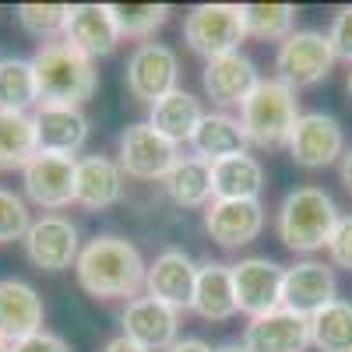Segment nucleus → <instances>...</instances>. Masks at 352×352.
Masks as SVG:
<instances>
[{"mask_svg": "<svg viewBox=\"0 0 352 352\" xmlns=\"http://www.w3.org/2000/svg\"><path fill=\"white\" fill-rule=\"evenodd\" d=\"M78 285L96 300H134L144 289L148 264L131 240L120 236H96L88 240L74 264Z\"/></svg>", "mask_w": 352, "mask_h": 352, "instance_id": "nucleus-1", "label": "nucleus"}, {"mask_svg": "<svg viewBox=\"0 0 352 352\" xmlns=\"http://www.w3.org/2000/svg\"><path fill=\"white\" fill-rule=\"evenodd\" d=\"M32 67H36V85H39V102L81 109L99 88L96 60H88L85 53H78L64 39L39 46L32 56Z\"/></svg>", "mask_w": 352, "mask_h": 352, "instance_id": "nucleus-2", "label": "nucleus"}, {"mask_svg": "<svg viewBox=\"0 0 352 352\" xmlns=\"http://www.w3.org/2000/svg\"><path fill=\"white\" fill-rule=\"evenodd\" d=\"M338 222V208H335V197L320 187H296L289 190L278 204V240L296 250V254H314V250H324L331 240V229Z\"/></svg>", "mask_w": 352, "mask_h": 352, "instance_id": "nucleus-3", "label": "nucleus"}, {"mask_svg": "<svg viewBox=\"0 0 352 352\" xmlns=\"http://www.w3.org/2000/svg\"><path fill=\"white\" fill-rule=\"evenodd\" d=\"M296 120H300V99L278 78H268V81L261 78L250 99L240 106V127L247 141L257 144V148H282V144H289Z\"/></svg>", "mask_w": 352, "mask_h": 352, "instance_id": "nucleus-4", "label": "nucleus"}, {"mask_svg": "<svg viewBox=\"0 0 352 352\" xmlns=\"http://www.w3.org/2000/svg\"><path fill=\"white\" fill-rule=\"evenodd\" d=\"M184 39L187 46L204 56V64L215 56L236 53L247 39L243 32V4H197L184 18Z\"/></svg>", "mask_w": 352, "mask_h": 352, "instance_id": "nucleus-5", "label": "nucleus"}, {"mask_svg": "<svg viewBox=\"0 0 352 352\" xmlns=\"http://www.w3.org/2000/svg\"><path fill=\"white\" fill-rule=\"evenodd\" d=\"M331 67H335V50L328 43V32L300 28V32H292L285 43H278L275 71H278V81L285 88H292V92L320 85L331 74Z\"/></svg>", "mask_w": 352, "mask_h": 352, "instance_id": "nucleus-6", "label": "nucleus"}, {"mask_svg": "<svg viewBox=\"0 0 352 352\" xmlns=\"http://www.w3.org/2000/svg\"><path fill=\"white\" fill-rule=\"evenodd\" d=\"M180 162V144L159 134L148 120H138L120 134V169L134 180H166V173Z\"/></svg>", "mask_w": 352, "mask_h": 352, "instance_id": "nucleus-7", "label": "nucleus"}, {"mask_svg": "<svg viewBox=\"0 0 352 352\" xmlns=\"http://www.w3.org/2000/svg\"><path fill=\"white\" fill-rule=\"evenodd\" d=\"M124 71H127V92L144 106H155L159 99L180 88L176 85L180 81V60L166 43H141L127 56Z\"/></svg>", "mask_w": 352, "mask_h": 352, "instance_id": "nucleus-8", "label": "nucleus"}, {"mask_svg": "<svg viewBox=\"0 0 352 352\" xmlns=\"http://www.w3.org/2000/svg\"><path fill=\"white\" fill-rule=\"evenodd\" d=\"M289 155L303 169H328L345 155V131L331 113H300L289 138Z\"/></svg>", "mask_w": 352, "mask_h": 352, "instance_id": "nucleus-9", "label": "nucleus"}, {"mask_svg": "<svg viewBox=\"0 0 352 352\" xmlns=\"http://www.w3.org/2000/svg\"><path fill=\"white\" fill-rule=\"evenodd\" d=\"M21 243H25V257L43 272H67L78 264V254H81L78 226L56 212L32 219Z\"/></svg>", "mask_w": 352, "mask_h": 352, "instance_id": "nucleus-10", "label": "nucleus"}, {"mask_svg": "<svg viewBox=\"0 0 352 352\" xmlns=\"http://www.w3.org/2000/svg\"><path fill=\"white\" fill-rule=\"evenodd\" d=\"M338 300V282L335 272L320 261H300L285 268L282 275V310L300 314V317H314L317 310H324L328 303Z\"/></svg>", "mask_w": 352, "mask_h": 352, "instance_id": "nucleus-11", "label": "nucleus"}, {"mask_svg": "<svg viewBox=\"0 0 352 352\" xmlns=\"http://www.w3.org/2000/svg\"><path fill=\"white\" fill-rule=\"evenodd\" d=\"M120 324H124V338H131L144 352H166L180 335V310H173L144 292V296H134L124 307Z\"/></svg>", "mask_w": 352, "mask_h": 352, "instance_id": "nucleus-12", "label": "nucleus"}, {"mask_svg": "<svg viewBox=\"0 0 352 352\" xmlns=\"http://www.w3.org/2000/svg\"><path fill=\"white\" fill-rule=\"evenodd\" d=\"M282 275L268 257H243L240 264H232V289H236V310L247 317H261L282 307Z\"/></svg>", "mask_w": 352, "mask_h": 352, "instance_id": "nucleus-13", "label": "nucleus"}, {"mask_svg": "<svg viewBox=\"0 0 352 352\" xmlns=\"http://www.w3.org/2000/svg\"><path fill=\"white\" fill-rule=\"evenodd\" d=\"M74 169H78V159L39 152L21 169V184H25L28 201L46 212H60L67 204H74Z\"/></svg>", "mask_w": 352, "mask_h": 352, "instance_id": "nucleus-14", "label": "nucleus"}, {"mask_svg": "<svg viewBox=\"0 0 352 352\" xmlns=\"http://www.w3.org/2000/svg\"><path fill=\"white\" fill-rule=\"evenodd\" d=\"M36 124V144L46 155H67L74 159L85 141H88V116L78 106H53V102H39L32 113Z\"/></svg>", "mask_w": 352, "mask_h": 352, "instance_id": "nucleus-15", "label": "nucleus"}, {"mask_svg": "<svg viewBox=\"0 0 352 352\" xmlns=\"http://www.w3.org/2000/svg\"><path fill=\"white\" fill-rule=\"evenodd\" d=\"M201 85H204V96L226 109V106H243L250 99V92L261 85V74H257L250 56H243L236 50V53L215 56V60L204 64Z\"/></svg>", "mask_w": 352, "mask_h": 352, "instance_id": "nucleus-16", "label": "nucleus"}, {"mask_svg": "<svg viewBox=\"0 0 352 352\" xmlns=\"http://www.w3.org/2000/svg\"><path fill=\"white\" fill-rule=\"evenodd\" d=\"M204 229H208V236L219 247L240 250L261 236L264 204L261 201H212L208 212H204Z\"/></svg>", "mask_w": 352, "mask_h": 352, "instance_id": "nucleus-17", "label": "nucleus"}, {"mask_svg": "<svg viewBox=\"0 0 352 352\" xmlns=\"http://www.w3.org/2000/svg\"><path fill=\"white\" fill-rule=\"evenodd\" d=\"M64 43L85 53L88 60L109 56L120 46V28H116L109 4H71L67 25H64Z\"/></svg>", "mask_w": 352, "mask_h": 352, "instance_id": "nucleus-18", "label": "nucleus"}, {"mask_svg": "<svg viewBox=\"0 0 352 352\" xmlns=\"http://www.w3.org/2000/svg\"><path fill=\"white\" fill-rule=\"evenodd\" d=\"M307 345H310V320L282 307L250 317V324L243 328L247 352H307Z\"/></svg>", "mask_w": 352, "mask_h": 352, "instance_id": "nucleus-19", "label": "nucleus"}, {"mask_svg": "<svg viewBox=\"0 0 352 352\" xmlns=\"http://www.w3.org/2000/svg\"><path fill=\"white\" fill-rule=\"evenodd\" d=\"M194 282H197V264L184 250H162L144 275V292L162 300L173 310H187L194 300Z\"/></svg>", "mask_w": 352, "mask_h": 352, "instance_id": "nucleus-20", "label": "nucleus"}, {"mask_svg": "<svg viewBox=\"0 0 352 352\" xmlns=\"http://www.w3.org/2000/svg\"><path fill=\"white\" fill-rule=\"evenodd\" d=\"M43 296L21 278H0V338L8 345L43 331Z\"/></svg>", "mask_w": 352, "mask_h": 352, "instance_id": "nucleus-21", "label": "nucleus"}, {"mask_svg": "<svg viewBox=\"0 0 352 352\" xmlns=\"http://www.w3.org/2000/svg\"><path fill=\"white\" fill-rule=\"evenodd\" d=\"M124 197V169L109 155H85L74 169V204L88 212L113 208Z\"/></svg>", "mask_w": 352, "mask_h": 352, "instance_id": "nucleus-22", "label": "nucleus"}, {"mask_svg": "<svg viewBox=\"0 0 352 352\" xmlns=\"http://www.w3.org/2000/svg\"><path fill=\"white\" fill-rule=\"evenodd\" d=\"M190 310L204 320H229L236 317V289H232V264H197V282H194V300Z\"/></svg>", "mask_w": 352, "mask_h": 352, "instance_id": "nucleus-23", "label": "nucleus"}, {"mask_svg": "<svg viewBox=\"0 0 352 352\" xmlns=\"http://www.w3.org/2000/svg\"><path fill=\"white\" fill-rule=\"evenodd\" d=\"M247 134L240 127V120H232L229 113H204L201 124L190 138V148L197 159L204 162H222V159H232V155H247Z\"/></svg>", "mask_w": 352, "mask_h": 352, "instance_id": "nucleus-24", "label": "nucleus"}, {"mask_svg": "<svg viewBox=\"0 0 352 352\" xmlns=\"http://www.w3.org/2000/svg\"><path fill=\"white\" fill-rule=\"evenodd\" d=\"M264 190V169L254 155H232L212 162V201H257Z\"/></svg>", "mask_w": 352, "mask_h": 352, "instance_id": "nucleus-25", "label": "nucleus"}, {"mask_svg": "<svg viewBox=\"0 0 352 352\" xmlns=\"http://www.w3.org/2000/svg\"><path fill=\"white\" fill-rule=\"evenodd\" d=\"M201 116H204V106L194 92H187V88H176V92H169L166 99H159L152 106V116H148V124L166 134L169 141L176 144H184L194 138L197 124H201Z\"/></svg>", "mask_w": 352, "mask_h": 352, "instance_id": "nucleus-26", "label": "nucleus"}, {"mask_svg": "<svg viewBox=\"0 0 352 352\" xmlns=\"http://www.w3.org/2000/svg\"><path fill=\"white\" fill-rule=\"evenodd\" d=\"M166 194L173 204L180 208H201V204L212 201V162H204L197 155H180L166 180H162Z\"/></svg>", "mask_w": 352, "mask_h": 352, "instance_id": "nucleus-27", "label": "nucleus"}, {"mask_svg": "<svg viewBox=\"0 0 352 352\" xmlns=\"http://www.w3.org/2000/svg\"><path fill=\"white\" fill-rule=\"evenodd\" d=\"M39 155L32 113H8L0 109V173L25 169Z\"/></svg>", "mask_w": 352, "mask_h": 352, "instance_id": "nucleus-28", "label": "nucleus"}, {"mask_svg": "<svg viewBox=\"0 0 352 352\" xmlns=\"http://www.w3.org/2000/svg\"><path fill=\"white\" fill-rule=\"evenodd\" d=\"M39 106V85L36 67L25 56H4L0 60V109L8 113H28Z\"/></svg>", "mask_w": 352, "mask_h": 352, "instance_id": "nucleus-29", "label": "nucleus"}, {"mask_svg": "<svg viewBox=\"0 0 352 352\" xmlns=\"http://www.w3.org/2000/svg\"><path fill=\"white\" fill-rule=\"evenodd\" d=\"M310 345L317 352H352V303L335 300L310 317Z\"/></svg>", "mask_w": 352, "mask_h": 352, "instance_id": "nucleus-30", "label": "nucleus"}, {"mask_svg": "<svg viewBox=\"0 0 352 352\" xmlns=\"http://www.w3.org/2000/svg\"><path fill=\"white\" fill-rule=\"evenodd\" d=\"M296 8L292 4H243V32L264 43H285L296 32Z\"/></svg>", "mask_w": 352, "mask_h": 352, "instance_id": "nucleus-31", "label": "nucleus"}, {"mask_svg": "<svg viewBox=\"0 0 352 352\" xmlns=\"http://www.w3.org/2000/svg\"><path fill=\"white\" fill-rule=\"evenodd\" d=\"M18 25L21 32L39 39V46L64 39V25L71 14V4H18Z\"/></svg>", "mask_w": 352, "mask_h": 352, "instance_id": "nucleus-32", "label": "nucleus"}, {"mask_svg": "<svg viewBox=\"0 0 352 352\" xmlns=\"http://www.w3.org/2000/svg\"><path fill=\"white\" fill-rule=\"evenodd\" d=\"M109 14L120 28V39H148L169 21V4H109Z\"/></svg>", "mask_w": 352, "mask_h": 352, "instance_id": "nucleus-33", "label": "nucleus"}, {"mask_svg": "<svg viewBox=\"0 0 352 352\" xmlns=\"http://www.w3.org/2000/svg\"><path fill=\"white\" fill-rule=\"evenodd\" d=\"M28 226H32L28 204H25L14 190H4V187H0V243L25 240Z\"/></svg>", "mask_w": 352, "mask_h": 352, "instance_id": "nucleus-34", "label": "nucleus"}, {"mask_svg": "<svg viewBox=\"0 0 352 352\" xmlns=\"http://www.w3.org/2000/svg\"><path fill=\"white\" fill-rule=\"evenodd\" d=\"M328 257L335 268L352 272V215H338L335 229H331V240H328Z\"/></svg>", "mask_w": 352, "mask_h": 352, "instance_id": "nucleus-35", "label": "nucleus"}, {"mask_svg": "<svg viewBox=\"0 0 352 352\" xmlns=\"http://www.w3.org/2000/svg\"><path fill=\"white\" fill-rule=\"evenodd\" d=\"M328 43L335 50V60H349L352 64V4L338 8L328 28Z\"/></svg>", "mask_w": 352, "mask_h": 352, "instance_id": "nucleus-36", "label": "nucleus"}, {"mask_svg": "<svg viewBox=\"0 0 352 352\" xmlns=\"http://www.w3.org/2000/svg\"><path fill=\"white\" fill-rule=\"evenodd\" d=\"M11 352H71V349H67V342H64L60 335H53V331L43 328V331H36V335L14 342Z\"/></svg>", "mask_w": 352, "mask_h": 352, "instance_id": "nucleus-37", "label": "nucleus"}, {"mask_svg": "<svg viewBox=\"0 0 352 352\" xmlns=\"http://www.w3.org/2000/svg\"><path fill=\"white\" fill-rule=\"evenodd\" d=\"M166 352H212L208 342H201V338H176Z\"/></svg>", "mask_w": 352, "mask_h": 352, "instance_id": "nucleus-38", "label": "nucleus"}, {"mask_svg": "<svg viewBox=\"0 0 352 352\" xmlns=\"http://www.w3.org/2000/svg\"><path fill=\"white\" fill-rule=\"evenodd\" d=\"M338 176H342V187L352 194V148L342 155V162H338Z\"/></svg>", "mask_w": 352, "mask_h": 352, "instance_id": "nucleus-39", "label": "nucleus"}, {"mask_svg": "<svg viewBox=\"0 0 352 352\" xmlns=\"http://www.w3.org/2000/svg\"><path fill=\"white\" fill-rule=\"evenodd\" d=\"M102 352H144V349H141V345H134L131 338H124V335H120V338L106 342V349H102Z\"/></svg>", "mask_w": 352, "mask_h": 352, "instance_id": "nucleus-40", "label": "nucleus"}, {"mask_svg": "<svg viewBox=\"0 0 352 352\" xmlns=\"http://www.w3.org/2000/svg\"><path fill=\"white\" fill-rule=\"evenodd\" d=\"M215 352H247L243 345H222V349H215Z\"/></svg>", "mask_w": 352, "mask_h": 352, "instance_id": "nucleus-41", "label": "nucleus"}, {"mask_svg": "<svg viewBox=\"0 0 352 352\" xmlns=\"http://www.w3.org/2000/svg\"><path fill=\"white\" fill-rule=\"evenodd\" d=\"M0 352H11V345H8L4 338H0Z\"/></svg>", "mask_w": 352, "mask_h": 352, "instance_id": "nucleus-42", "label": "nucleus"}, {"mask_svg": "<svg viewBox=\"0 0 352 352\" xmlns=\"http://www.w3.org/2000/svg\"><path fill=\"white\" fill-rule=\"evenodd\" d=\"M345 85H349V96H352V71H349V81Z\"/></svg>", "mask_w": 352, "mask_h": 352, "instance_id": "nucleus-43", "label": "nucleus"}]
</instances>
